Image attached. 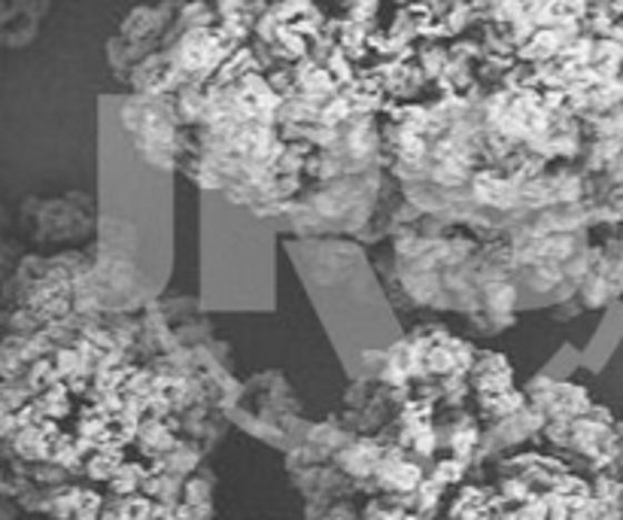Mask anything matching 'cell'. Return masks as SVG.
<instances>
[{"mask_svg": "<svg viewBox=\"0 0 623 520\" xmlns=\"http://www.w3.org/2000/svg\"><path fill=\"white\" fill-rule=\"evenodd\" d=\"M577 369H584V350H575L572 344H563L560 347V353H556V357L551 359L539 374L551 378V381H569Z\"/></svg>", "mask_w": 623, "mask_h": 520, "instance_id": "cell-7", "label": "cell"}, {"mask_svg": "<svg viewBox=\"0 0 623 520\" xmlns=\"http://www.w3.org/2000/svg\"><path fill=\"white\" fill-rule=\"evenodd\" d=\"M98 104V241L92 268L77 283V311H138L155 301L171 274L173 171L134 147L119 94H101Z\"/></svg>", "mask_w": 623, "mask_h": 520, "instance_id": "cell-1", "label": "cell"}, {"mask_svg": "<svg viewBox=\"0 0 623 520\" xmlns=\"http://www.w3.org/2000/svg\"><path fill=\"white\" fill-rule=\"evenodd\" d=\"M16 231L31 247L52 253L98 241V198L89 192L22 198L16 210Z\"/></svg>", "mask_w": 623, "mask_h": 520, "instance_id": "cell-5", "label": "cell"}, {"mask_svg": "<svg viewBox=\"0 0 623 520\" xmlns=\"http://www.w3.org/2000/svg\"><path fill=\"white\" fill-rule=\"evenodd\" d=\"M229 420L287 453L299 448L301 439L311 432V423L301 417L299 396L289 387L283 371H259L255 378L241 383L229 408Z\"/></svg>", "mask_w": 623, "mask_h": 520, "instance_id": "cell-4", "label": "cell"}, {"mask_svg": "<svg viewBox=\"0 0 623 520\" xmlns=\"http://www.w3.org/2000/svg\"><path fill=\"white\" fill-rule=\"evenodd\" d=\"M201 308L274 311V229L222 189L201 192Z\"/></svg>", "mask_w": 623, "mask_h": 520, "instance_id": "cell-3", "label": "cell"}, {"mask_svg": "<svg viewBox=\"0 0 623 520\" xmlns=\"http://www.w3.org/2000/svg\"><path fill=\"white\" fill-rule=\"evenodd\" d=\"M289 259L299 268L325 336L350 378H374L378 362L402 338L378 271L362 247L344 238H295Z\"/></svg>", "mask_w": 623, "mask_h": 520, "instance_id": "cell-2", "label": "cell"}, {"mask_svg": "<svg viewBox=\"0 0 623 520\" xmlns=\"http://www.w3.org/2000/svg\"><path fill=\"white\" fill-rule=\"evenodd\" d=\"M621 341H623V301L617 299L605 308V317H602L596 336L590 338V344L584 347V371L600 374V371L609 366V359L614 357V350L621 347Z\"/></svg>", "mask_w": 623, "mask_h": 520, "instance_id": "cell-6", "label": "cell"}]
</instances>
